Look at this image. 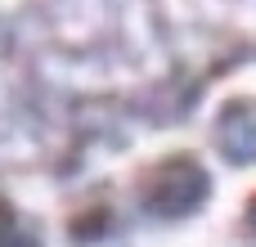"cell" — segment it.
<instances>
[{"label":"cell","mask_w":256,"mask_h":247,"mask_svg":"<svg viewBox=\"0 0 256 247\" xmlns=\"http://www.w3.org/2000/svg\"><path fill=\"white\" fill-rule=\"evenodd\" d=\"M202 194H207V176H202V166L189 162V158L162 162V166L148 176V184H144V202H148L153 212H162V216H180V212L198 207Z\"/></svg>","instance_id":"1"}]
</instances>
